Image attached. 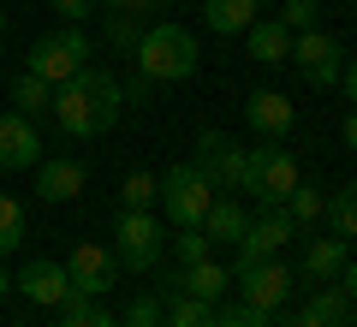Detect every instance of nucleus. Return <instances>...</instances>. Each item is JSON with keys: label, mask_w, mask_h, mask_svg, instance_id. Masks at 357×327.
Here are the masks:
<instances>
[{"label": "nucleus", "mask_w": 357, "mask_h": 327, "mask_svg": "<svg viewBox=\"0 0 357 327\" xmlns=\"http://www.w3.org/2000/svg\"><path fill=\"white\" fill-rule=\"evenodd\" d=\"M131 60H137V72L155 77V84H185V77L197 72V60H203V48H197V36L185 24H149Z\"/></svg>", "instance_id": "1"}, {"label": "nucleus", "mask_w": 357, "mask_h": 327, "mask_svg": "<svg viewBox=\"0 0 357 327\" xmlns=\"http://www.w3.org/2000/svg\"><path fill=\"white\" fill-rule=\"evenodd\" d=\"M238 190H250L262 208H286V197L298 190V161L286 143H256V149H244V178Z\"/></svg>", "instance_id": "2"}, {"label": "nucleus", "mask_w": 357, "mask_h": 327, "mask_svg": "<svg viewBox=\"0 0 357 327\" xmlns=\"http://www.w3.org/2000/svg\"><path fill=\"white\" fill-rule=\"evenodd\" d=\"M161 250H167V232L155 227V208H119V220H114V256H119V268H131V274H155V268H161Z\"/></svg>", "instance_id": "3"}, {"label": "nucleus", "mask_w": 357, "mask_h": 327, "mask_svg": "<svg viewBox=\"0 0 357 327\" xmlns=\"http://www.w3.org/2000/svg\"><path fill=\"white\" fill-rule=\"evenodd\" d=\"M84 66H89V36L77 24L36 36V42H30V54H24V72H36L42 84H66V77H77Z\"/></svg>", "instance_id": "4"}, {"label": "nucleus", "mask_w": 357, "mask_h": 327, "mask_svg": "<svg viewBox=\"0 0 357 327\" xmlns=\"http://www.w3.org/2000/svg\"><path fill=\"white\" fill-rule=\"evenodd\" d=\"M232 286H238V298H244V303H256V310L274 315L286 298H292L298 274L280 262V256H238V268H232Z\"/></svg>", "instance_id": "5"}, {"label": "nucleus", "mask_w": 357, "mask_h": 327, "mask_svg": "<svg viewBox=\"0 0 357 327\" xmlns=\"http://www.w3.org/2000/svg\"><path fill=\"white\" fill-rule=\"evenodd\" d=\"M215 197H220V190L208 185L191 161H178V167L161 173V214L173 220V227H203V214H208Z\"/></svg>", "instance_id": "6"}, {"label": "nucleus", "mask_w": 357, "mask_h": 327, "mask_svg": "<svg viewBox=\"0 0 357 327\" xmlns=\"http://www.w3.org/2000/svg\"><path fill=\"white\" fill-rule=\"evenodd\" d=\"M292 60H298V72L310 77L316 89H333L340 84V72H345V48H340V36H328V30H298L292 36Z\"/></svg>", "instance_id": "7"}, {"label": "nucleus", "mask_w": 357, "mask_h": 327, "mask_svg": "<svg viewBox=\"0 0 357 327\" xmlns=\"http://www.w3.org/2000/svg\"><path fill=\"white\" fill-rule=\"evenodd\" d=\"M191 167L215 190H238V178H244V143H232L227 131H203L197 149H191Z\"/></svg>", "instance_id": "8"}, {"label": "nucleus", "mask_w": 357, "mask_h": 327, "mask_svg": "<svg viewBox=\"0 0 357 327\" xmlns=\"http://www.w3.org/2000/svg\"><path fill=\"white\" fill-rule=\"evenodd\" d=\"M66 274H72V298H107L119 280V256L102 250V244H72Z\"/></svg>", "instance_id": "9"}, {"label": "nucleus", "mask_w": 357, "mask_h": 327, "mask_svg": "<svg viewBox=\"0 0 357 327\" xmlns=\"http://www.w3.org/2000/svg\"><path fill=\"white\" fill-rule=\"evenodd\" d=\"M42 161V131L36 119H24L13 107V114H0V173H36Z\"/></svg>", "instance_id": "10"}, {"label": "nucleus", "mask_w": 357, "mask_h": 327, "mask_svg": "<svg viewBox=\"0 0 357 327\" xmlns=\"http://www.w3.org/2000/svg\"><path fill=\"white\" fill-rule=\"evenodd\" d=\"M13 286L24 291L30 303H48V310H66V303H72V274H66V262H54V256L24 262V268L13 274Z\"/></svg>", "instance_id": "11"}, {"label": "nucleus", "mask_w": 357, "mask_h": 327, "mask_svg": "<svg viewBox=\"0 0 357 327\" xmlns=\"http://www.w3.org/2000/svg\"><path fill=\"white\" fill-rule=\"evenodd\" d=\"M244 119H250L256 137L286 143L292 126H298V107H292V96H280V89H250V96H244Z\"/></svg>", "instance_id": "12"}, {"label": "nucleus", "mask_w": 357, "mask_h": 327, "mask_svg": "<svg viewBox=\"0 0 357 327\" xmlns=\"http://www.w3.org/2000/svg\"><path fill=\"white\" fill-rule=\"evenodd\" d=\"M54 126L66 131V137H102V119H96V101H89V89L77 84V77H66V84H54Z\"/></svg>", "instance_id": "13"}, {"label": "nucleus", "mask_w": 357, "mask_h": 327, "mask_svg": "<svg viewBox=\"0 0 357 327\" xmlns=\"http://www.w3.org/2000/svg\"><path fill=\"white\" fill-rule=\"evenodd\" d=\"M84 178H89V173H84V161H72V155H60V161H48V155H42V161H36V197L60 208V202L84 197Z\"/></svg>", "instance_id": "14"}, {"label": "nucleus", "mask_w": 357, "mask_h": 327, "mask_svg": "<svg viewBox=\"0 0 357 327\" xmlns=\"http://www.w3.org/2000/svg\"><path fill=\"white\" fill-rule=\"evenodd\" d=\"M298 238V227L286 220V208H262V220H250L238 238V256H280Z\"/></svg>", "instance_id": "15"}, {"label": "nucleus", "mask_w": 357, "mask_h": 327, "mask_svg": "<svg viewBox=\"0 0 357 327\" xmlns=\"http://www.w3.org/2000/svg\"><path fill=\"white\" fill-rule=\"evenodd\" d=\"M77 84H84L89 101H96V119H102V131H114L119 114H126V89H119V77L102 72V66H84V72H77Z\"/></svg>", "instance_id": "16"}, {"label": "nucleus", "mask_w": 357, "mask_h": 327, "mask_svg": "<svg viewBox=\"0 0 357 327\" xmlns=\"http://www.w3.org/2000/svg\"><path fill=\"white\" fill-rule=\"evenodd\" d=\"M345 262H351V256H345V238H310L304 244V280L310 286H333V280L345 274Z\"/></svg>", "instance_id": "17"}, {"label": "nucleus", "mask_w": 357, "mask_h": 327, "mask_svg": "<svg viewBox=\"0 0 357 327\" xmlns=\"http://www.w3.org/2000/svg\"><path fill=\"white\" fill-rule=\"evenodd\" d=\"M232 286V274L215 262V256H203V262H185V274H178V291L185 298H203V303H220Z\"/></svg>", "instance_id": "18"}, {"label": "nucleus", "mask_w": 357, "mask_h": 327, "mask_svg": "<svg viewBox=\"0 0 357 327\" xmlns=\"http://www.w3.org/2000/svg\"><path fill=\"white\" fill-rule=\"evenodd\" d=\"M244 42H250V60L256 66H280V60H292V30L274 18V24H262L256 18L250 30H244Z\"/></svg>", "instance_id": "19"}, {"label": "nucleus", "mask_w": 357, "mask_h": 327, "mask_svg": "<svg viewBox=\"0 0 357 327\" xmlns=\"http://www.w3.org/2000/svg\"><path fill=\"white\" fill-rule=\"evenodd\" d=\"M203 24L215 36H244L256 24V0H203Z\"/></svg>", "instance_id": "20"}, {"label": "nucleus", "mask_w": 357, "mask_h": 327, "mask_svg": "<svg viewBox=\"0 0 357 327\" xmlns=\"http://www.w3.org/2000/svg\"><path fill=\"white\" fill-rule=\"evenodd\" d=\"M244 227H250V220H244V208L227 197V190H220V197L208 202V214H203V232H208V244H238V238H244Z\"/></svg>", "instance_id": "21"}, {"label": "nucleus", "mask_w": 357, "mask_h": 327, "mask_svg": "<svg viewBox=\"0 0 357 327\" xmlns=\"http://www.w3.org/2000/svg\"><path fill=\"white\" fill-rule=\"evenodd\" d=\"M310 303H316V315L328 327H357V303L345 298L340 280H333V286H310Z\"/></svg>", "instance_id": "22"}, {"label": "nucleus", "mask_w": 357, "mask_h": 327, "mask_svg": "<svg viewBox=\"0 0 357 327\" xmlns=\"http://www.w3.org/2000/svg\"><path fill=\"white\" fill-rule=\"evenodd\" d=\"M321 220H328L333 238L351 244V238H357V190H351V185H345V190H328V208H321Z\"/></svg>", "instance_id": "23"}, {"label": "nucleus", "mask_w": 357, "mask_h": 327, "mask_svg": "<svg viewBox=\"0 0 357 327\" xmlns=\"http://www.w3.org/2000/svg\"><path fill=\"white\" fill-rule=\"evenodd\" d=\"M161 327H215V303H203V298H167L161 303Z\"/></svg>", "instance_id": "24"}, {"label": "nucleus", "mask_w": 357, "mask_h": 327, "mask_svg": "<svg viewBox=\"0 0 357 327\" xmlns=\"http://www.w3.org/2000/svg\"><path fill=\"white\" fill-rule=\"evenodd\" d=\"M321 208H328V190H321V185H304V178H298V190L286 197V220L304 232V227H316V220H321Z\"/></svg>", "instance_id": "25"}, {"label": "nucleus", "mask_w": 357, "mask_h": 327, "mask_svg": "<svg viewBox=\"0 0 357 327\" xmlns=\"http://www.w3.org/2000/svg\"><path fill=\"white\" fill-rule=\"evenodd\" d=\"M13 107H18L24 119H42V114L54 107V84H42L36 72H24V77L13 84Z\"/></svg>", "instance_id": "26"}, {"label": "nucleus", "mask_w": 357, "mask_h": 327, "mask_svg": "<svg viewBox=\"0 0 357 327\" xmlns=\"http://www.w3.org/2000/svg\"><path fill=\"white\" fill-rule=\"evenodd\" d=\"M18 244H24V202L0 190V262H6Z\"/></svg>", "instance_id": "27"}, {"label": "nucleus", "mask_w": 357, "mask_h": 327, "mask_svg": "<svg viewBox=\"0 0 357 327\" xmlns=\"http://www.w3.org/2000/svg\"><path fill=\"white\" fill-rule=\"evenodd\" d=\"M161 202V178L155 173H126V185H119V208H155Z\"/></svg>", "instance_id": "28"}, {"label": "nucleus", "mask_w": 357, "mask_h": 327, "mask_svg": "<svg viewBox=\"0 0 357 327\" xmlns=\"http://www.w3.org/2000/svg\"><path fill=\"white\" fill-rule=\"evenodd\" d=\"M143 18L137 13H107V48L114 54H137V42H143Z\"/></svg>", "instance_id": "29"}, {"label": "nucleus", "mask_w": 357, "mask_h": 327, "mask_svg": "<svg viewBox=\"0 0 357 327\" xmlns=\"http://www.w3.org/2000/svg\"><path fill=\"white\" fill-rule=\"evenodd\" d=\"M60 327H119V321H114L96 298H72V303L60 310Z\"/></svg>", "instance_id": "30"}, {"label": "nucleus", "mask_w": 357, "mask_h": 327, "mask_svg": "<svg viewBox=\"0 0 357 327\" xmlns=\"http://www.w3.org/2000/svg\"><path fill=\"white\" fill-rule=\"evenodd\" d=\"M215 327H274V315L238 298V303H215Z\"/></svg>", "instance_id": "31"}, {"label": "nucleus", "mask_w": 357, "mask_h": 327, "mask_svg": "<svg viewBox=\"0 0 357 327\" xmlns=\"http://www.w3.org/2000/svg\"><path fill=\"white\" fill-rule=\"evenodd\" d=\"M316 18H321V0H280V24L292 30H316Z\"/></svg>", "instance_id": "32"}, {"label": "nucleus", "mask_w": 357, "mask_h": 327, "mask_svg": "<svg viewBox=\"0 0 357 327\" xmlns=\"http://www.w3.org/2000/svg\"><path fill=\"white\" fill-rule=\"evenodd\" d=\"M173 250H178V262H203V256H208V232L203 227H178Z\"/></svg>", "instance_id": "33"}, {"label": "nucleus", "mask_w": 357, "mask_h": 327, "mask_svg": "<svg viewBox=\"0 0 357 327\" xmlns=\"http://www.w3.org/2000/svg\"><path fill=\"white\" fill-rule=\"evenodd\" d=\"M119 327H161V298H137V303L126 310V321H119Z\"/></svg>", "instance_id": "34"}, {"label": "nucleus", "mask_w": 357, "mask_h": 327, "mask_svg": "<svg viewBox=\"0 0 357 327\" xmlns=\"http://www.w3.org/2000/svg\"><path fill=\"white\" fill-rule=\"evenodd\" d=\"M119 89H126V107H155V89H161V84H155V77H131V84H119Z\"/></svg>", "instance_id": "35"}, {"label": "nucleus", "mask_w": 357, "mask_h": 327, "mask_svg": "<svg viewBox=\"0 0 357 327\" xmlns=\"http://www.w3.org/2000/svg\"><path fill=\"white\" fill-rule=\"evenodd\" d=\"M48 6H54V13L66 18V24H84V18L96 13V0H48Z\"/></svg>", "instance_id": "36"}, {"label": "nucleus", "mask_w": 357, "mask_h": 327, "mask_svg": "<svg viewBox=\"0 0 357 327\" xmlns=\"http://www.w3.org/2000/svg\"><path fill=\"white\" fill-rule=\"evenodd\" d=\"M274 327H328V321H321V315H316V303H298V315H286V321H274Z\"/></svg>", "instance_id": "37"}, {"label": "nucleus", "mask_w": 357, "mask_h": 327, "mask_svg": "<svg viewBox=\"0 0 357 327\" xmlns=\"http://www.w3.org/2000/svg\"><path fill=\"white\" fill-rule=\"evenodd\" d=\"M340 286H345V298L357 303V256H351V262H345V274H340Z\"/></svg>", "instance_id": "38"}, {"label": "nucleus", "mask_w": 357, "mask_h": 327, "mask_svg": "<svg viewBox=\"0 0 357 327\" xmlns=\"http://www.w3.org/2000/svg\"><path fill=\"white\" fill-rule=\"evenodd\" d=\"M340 84H345V96H351V107H357V60H345V72H340Z\"/></svg>", "instance_id": "39"}, {"label": "nucleus", "mask_w": 357, "mask_h": 327, "mask_svg": "<svg viewBox=\"0 0 357 327\" xmlns=\"http://www.w3.org/2000/svg\"><path fill=\"white\" fill-rule=\"evenodd\" d=\"M340 137H345V149H357V107L345 114V126H340Z\"/></svg>", "instance_id": "40"}, {"label": "nucleus", "mask_w": 357, "mask_h": 327, "mask_svg": "<svg viewBox=\"0 0 357 327\" xmlns=\"http://www.w3.org/2000/svg\"><path fill=\"white\" fill-rule=\"evenodd\" d=\"M96 6H107V13H131V0H96Z\"/></svg>", "instance_id": "41"}, {"label": "nucleus", "mask_w": 357, "mask_h": 327, "mask_svg": "<svg viewBox=\"0 0 357 327\" xmlns=\"http://www.w3.org/2000/svg\"><path fill=\"white\" fill-rule=\"evenodd\" d=\"M6 291H13V274H6V268H0V298H6Z\"/></svg>", "instance_id": "42"}, {"label": "nucleus", "mask_w": 357, "mask_h": 327, "mask_svg": "<svg viewBox=\"0 0 357 327\" xmlns=\"http://www.w3.org/2000/svg\"><path fill=\"white\" fill-rule=\"evenodd\" d=\"M0 42H6V18H0Z\"/></svg>", "instance_id": "43"}, {"label": "nucleus", "mask_w": 357, "mask_h": 327, "mask_svg": "<svg viewBox=\"0 0 357 327\" xmlns=\"http://www.w3.org/2000/svg\"><path fill=\"white\" fill-rule=\"evenodd\" d=\"M351 190H357V178H351Z\"/></svg>", "instance_id": "44"}]
</instances>
